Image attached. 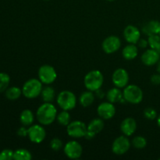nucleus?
Segmentation results:
<instances>
[{
	"label": "nucleus",
	"mask_w": 160,
	"mask_h": 160,
	"mask_svg": "<svg viewBox=\"0 0 160 160\" xmlns=\"http://www.w3.org/2000/svg\"><path fill=\"white\" fill-rule=\"evenodd\" d=\"M37 120L42 125H50L57 117V109L51 102H45L41 105L36 112Z\"/></svg>",
	"instance_id": "1"
},
{
	"label": "nucleus",
	"mask_w": 160,
	"mask_h": 160,
	"mask_svg": "<svg viewBox=\"0 0 160 160\" xmlns=\"http://www.w3.org/2000/svg\"><path fill=\"white\" fill-rule=\"evenodd\" d=\"M104 82V77L99 70H92L85 75L84 84L86 88L92 92L98 90L102 86Z\"/></svg>",
	"instance_id": "2"
},
{
	"label": "nucleus",
	"mask_w": 160,
	"mask_h": 160,
	"mask_svg": "<svg viewBox=\"0 0 160 160\" xmlns=\"http://www.w3.org/2000/svg\"><path fill=\"white\" fill-rule=\"evenodd\" d=\"M42 88L43 86L40 80L31 78L23 84L22 88V93L27 98L32 99L37 98L38 95H41Z\"/></svg>",
	"instance_id": "3"
},
{
	"label": "nucleus",
	"mask_w": 160,
	"mask_h": 160,
	"mask_svg": "<svg viewBox=\"0 0 160 160\" xmlns=\"http://www.w3.org/2000/svg\"><path fill=\"white\" fill-rule=\"evenodd\" d=\"M123 99L131 104H139L143 100V92L138 86L129 84L124 88L123 92Z\"/></svg>",
	"instance_id": "4"
},
{
	"label": "nucleus",
	"mask_w": 160,
	"mask_h": 160,
	"mask_svg": "<svg viewBox=\"0 0 160 160\" xmlns=\"http://www.w3.org/2000/svg\"><path fill=\"white\" fill-rule=\"evenodd\" d=\"M57 104L62 110H71L74 109L77 104V98L74 93L70 91H62L58 95L56 98Z\"/></svg>",
	"instance_id": "5"
},
{
	"label": "nucleus",
	"mask_w": 160,
	"mask_h": 160,
	"mask_svg": "<svg viewBox=\"0 0 160 160\" xmlns=\"http://www.w3.org/2000/svg\"><path fill=\"white\" fill-rule=\"evenodd\" d=\"M67 127V132L68 135L74 138H84L87 134V126L84 122L80 120L70 122Z\"/></svg>",
	"instance_id": "6"
},
{
	"label": "nucleus",
	"mask_w": 160,
	"mask_h": 160,
	"mask_svg": "<svg viewBox=\"0 0 160 160\" xmlns=\"http://www.w3.org/2000/svg\"><path fill=\"white\" fill-rule=\"evenodd\" d=\"M57 78V73L53 67L43 65L38 70V78L42 84H50L54 82Z\"/></svg>",
	"instance_id": "7"
},
{
	"label": "nucleus",
	"mask_w": 160,
	"mask_h": 160,
	"mask_svg": "<svg viewBox=\"0 0 160 160\" xmlns=\"http://www.w3.org/2000/svg\"><path fill=\"white\" fill-rule=\"evenodd\" d=\"M28 137L33 143H42L46 137V131L41 125H31V127L28 129Z\"/></svg>",
	"instance_id": "8"
},
{
	"label": "nucleus",
	"mask_w": 160,
	"mask_h": 160,
	"mask_svg": "<svg viewBox=\"0 0 160 160\" xmlns=\"http://www.w3.org/2000/svg\"><path fill=\"white\" fill-rule=\"evenodd\" d=\"M131 148L130 140L125 136H120L114 140L112 145V151L117 156L124 155Z\"/></svg>",
	"instance_id": "9"
},
{
	"label": "nucleus",
	"mask_w": 160,
	"mask_h": 160,
	"mask_svg": "<svg viewBox=\"0 0 160 160\" xmlns=\"http://www.w3.org/2000/svg\"><path fill=\"white\" fill-rule=\"evenodd\" d=\"M64 153L68 158L72 159H79L82 155L83 148L81 144L76 141H70L65 145L63 148Z\"/></svg>",
	"instance_id": "10"
},
{
	"label": "nucleus",
	"mask_w": 160,
	"mask_h": 160,
	"mask_svg": "<svg viewBox=\"0 0 160 160\" xmlns=\"http://www.w3.org/2000/svg\"><path fill=\"white\" fill-rule=\"evenodd\" d=\"M121 46V41L117 36L111 35L106 38L102 42L103 51L107 54H112L118 51L119 48Z\"/></svg>",
	"instance_id": "11"
},
{
	"label": "nucleus",
	"mask_w": 160,
	"mask_h": 160,
	"mask_svg": "<svg viewBox=\"0 0 160 160\" xmlns=\"http://www.w3.org/2000/svg\"><path fill=\"white\" fill-rule=\"evenodd\" d=\"M112 81L116 87L119 88H125L129 82V74L124 69L118 68L112 73Z\"/></svg>",
	"instance_id": "12"
},
{
	"label": "nucleus",
	"mask_w": 160,
	"mask_h": 160,
	"mask_svg": "<svg viewBox=\"0 0 160 160\" xmlns=\"http://www.w3.org/2000/svg\"><path fill=\"white\" fill-rule=\"evenodd\" d=\"M97 112L100 118L103 119V120H110L115 116L116 108L113 103L110 102H105L101 103L98 106Z\"/></svg>",
	"instance_id": "13"
},
{
	"label": "nucleus",
	"mask_w": 160,
	"mask_h": 160,
	"mask_svg": "<svg viewBox=\"0 0 160 160\" xmlns=\"http://www.w3.org/2000/svg\"><path fill=\"white\" fill-rule=\"evenodd\" d=\"M105 126L104 121L103 119L102 118H96L92 120V121L89 123V124L87 127V134H86L85 137L87 139H92L94 137H95L97 134L101 132L103 130Z\"/></svg>",
	"instance_id": "14"
},
{
	"label": "nucleus",
	"mask_w": 160,
	"mask_h": 160,
	"mask_svg": "<svg viewBox=\"0 0 160 160\" xmlns=\"http://www.w3.org/2000/svg\"><path fill=\"white\" fill-rule=\"evenodd\" d=\"M123 36L124 38L128 43L130 44H136L138 42L141 38V32L138 28H136L133 25H128L125 28L123 31Z\"/></svg>",
	"instance_id": "15"
},
{
	"label": "nucleus",
	"mask_w": 160,
	"mask_h": 160,
	"mask_svg": "<svg viewBox=\"0 0 160 160\" xmlns=\"http://www.w3.org/2000/svg\"><path fill=\"white\" fill-rule=\"evenodd\" d=\"M160 52L156 50L150 48L146 50L142 56V62L145 66H154L159 61Z\"/></svg>",
	"instance_id": "16"
},
{
	"label": "nucleus",
	"mask_w": 160,
	"mask_h": 160,
	"mask_svg": "<svg viewBox=\"0 0 160 160\" xmlns=\"http://www.w3.org/2000/svg\"><path fill=\"white\" fill-rule=\"evenodd\" d=\"M120 130L124 135H132L135 133L136 130H137V122L134 118L127 117L121 122Z\"/></svg>",
	"instance_id": "17"
},
{
	"label": "nucleus",
	"mask_w": 160,
	"mask_h": 160,
	"mask_svg": "<svg viewBox=\"0 0 160 160\" xmlns=\"http://www.w3.org/2000/svg\"><path fill=\"white\" fill-rule=\"evenodd\" d=\"M142 31L147 35L159 34L160 33V22L158 20H151L145 23L142 28Z\"/></svg>",
	"instance_id": "18"
},
{
	"label": "nucleus",
	"mask_w": 160,
	"mask_h": 160,
	"mask_svg": "<svg viewBox=\"0 0 160 160\" xmlns=\"http://www.w3.org/2000/svg\"><path fill=\"white\" fill-rule=\"evenodd\" d=\"M106 98L108 101L112 103L119 102L123 98V92L119 89V88H113L108 91L106 93Z\"/></svg>",
	"instance_id": "19"
},
{
	"label": "nucleus",
	"mask_w": 160,
	"mask_h": 160,
	"mask_svg": "<svg viewBox=\"0 0 160 160\" xmlns=\"http://www.w3.org/2000/svg\"><path fill=\"white\" fill-rule=\"evenodd\" d=\"M138 49L134 44H130L127 45L122 51L123 58L127 60H132L135 59L138 56Z\"/></svg>",
	"instance_id": "20"
},
{
	"label": "nucleus",
	"mask_w": 160,
	"mask_h": 160,
	"mask_svg": "<svg viewBox=\"0 0 160 160\" xmlns=\"http://www.w3.org/2000/svg\"><path fill=\"white\" fill-rule=\"evenodd\" d=\"M79 101L83 107H88L95 101V95L92 91L88 90L80 95Z\"/></svg>",
	"instance_id": "21"
},
{
	"label": "nucleus",
	"mask_w": 160,
	"mask_h": 160,
	"mask_svg": "<svg viewBox=\"0 0 160 160\" xmlns=\"http://www.w3.org/2000/svg\"><path fill=\"white\" fill-rule=\"evenodd\" d=\"M20 120L23 126H31L34 123V117L33 112L30 109H24L21 112Z\"/></svg>",
	"instance_id": "22"
},
{
	"label": "nucleus",
	"mask_w": 160,
	"mask_h": 160,
	"mask_svg": "<svg viewBox=\"0 0 160 160\" xmlns=\"http://www.w3.org/2000/svg\"><path fill=\"white\" fill-rule=\"evenodd\" d=\"M41 95H42V100L45 102H52L55 99L56 92H55L53 88L50 87V86H46L42 88Z\"/></svg>",
	"instance_id": "23"
},
{
	"label": "nucleus",
	"mask_w": 160,
	"mask_h": 160,
	"mask_svg": "<svg viewBox=\"0 0 160 160\" xmlns=\"http://www.w3.org/2000/svg\"><path fill=\"white\" fill-rule=\"evenodd\" d=\"M22 94V89L17 87H11L6 90V97L9 100L18 99Z\"/></svg>",
	"instance_id": "24"
},
{
	"label": "nucleus",
	"mask_w": 160,
	"mask_h": 160,
	"mask_svg": "<svg viewBox=\"0 0 160 160\" xmlns=\"http://www.w3.org/2000/svg\"><path fill=\"white\" fill-rule=\"evenodd\" d=\"M32 159L31 153L24 148H20L13 153V159L15 160H30Z\"/></svg>",
	"instance_id": "25"
},
{
	"label": "nucleus",
	"mask_w": 160,
	"mask_h": 160,
	"mask_svg": "<svg viewBox=\"0 0 160 160\" xmlns=\"http://www.w3.org/2000/svg\"><path fill=\"white\" fill-rule=\"evenodd\" d=\"M148 45L152 49L160 52V35L159 34H152L148 36Z\"/></svg>",
	"instance_id": "26"
},
{
	"label": "nucleus",
	"mask_w": 160,
	"mask_h": 160,
	"mask_svg": "<svg viewBox=\"0 0 160 160\" xmlns=\"http://www.w3.org/2000/svg\"><path fill=\"white\" fill-rule=\"evenodd\" d=\"M56 120L58 123L62 126H67L70 123V115L68 111L63 110L58 114Z\"/></svg>",
	"instance_id": "27"
},
{
	"label": "nucleus",
	"mask_w": 160,
	"mask_h": 160,
	"mask_svg": "<svg viewBox=\"0 0 160 160\" xmlns=\"http://www.w3.org/2000/svg\"><path fill=\"white\" fill-rule=\"evenodd\" d=\"M10 82V77L6 73H0V93L7 89Z\"/></svg>",
	"instance_id": "28"
},
{
	"label": "nucleus",
	"mask_w": 160,
	"mask_h": 160,
	"mask_svg": "<svg viewBox=\"0 0 160 160\" xmlns=\"http://www.w3.org/2000/svg\"><path fill=\"white\" fill-rule=\"evenodd\" d=\"M132 145L137 149H143L147 145V140L142 136H136L133 138Z\"/></svg>",
	"instance_id": "29"
},
{
	"label": "nucleus",
	"mask_w": 160,
	"mask_h": 160,
	"mask_svg": "<svg viewBox=\"0 0 160 160\" xmlns=\"http://www.w3.org/2000/svg\"><path fill=\"white\" fill-rule=\"evenodd\" d=\"M144 116L146 119L149 120H153L157 117V112L153 108L148 107L144 110Z\"/></svg>",
	"instance_id": "30"
},
{
	"label": "nucleus",
	"mask_w": 160,
	"mask_h": 160,
	"mask_svg": "<svg viewBox=\"0 0 160 160\" xmlns=\"http://www.w3.org/2000/svg\"><path fill=\"white\" fill-rule=\"evenodd\" d=\"M62 145L63 144H62V140L58 138H55L50 142V147H51V148L53 151L56 152L59 151L62 148Z\"/></svg>",
	"instance_id": "31"
},
{
	"label": "nucleus",
	"mask_w": 160,
	"mask_h": 160,
	"mask_svg": "<svg viewBox=\"0 0 160 160\" xmlns=\"http://www.w3.org/2000/svg\"><path fill=\"white\" fill-rule=\"evenodd\" d=\"M13 153L10 149H5L0 152V160H11L13 159Z\"/></svg>",
	"instance_id": "32"
},
{
	"label": "nucleus",
	"mask_w": 160,
	"mask_h": 160,
	"mask_svg": "<svg viewBox=\"0 0 160 160\" xmlns=\"http://www.w3.org/2000/svg\"><path fill=\"white\" fill-rule=\"evenodd\" d=\"M151 82L155 85L160 84V73H155L151 77Z\"/></svg>",
	"instance_id": "33"
},
{
	"label": "nucleus",
	"mask_w": 160,
	"mask_h": 160,
	"mask_svg": "<svg viewBox=\"0 0 160 160\" xmlns=\"http://www.w3.org/2000/svg\"><path fill=\"white\" fill-rule=\"evenodd\" d=\"M28 129H26L24 127H21V128H19L18 131H17V134H18V136H20V137L24 138L28 136Z\"/></svg>",
	"instance_id": "34"
},
{
	"label": "nucleus",
	"mask_w": 160,
	"mask_h": 160,
	"mask_svg": "<svg viewBox=\"0 0 160 160\" xmlns=\"http://www.w3.org/2000/svg\"><path fill=\"white\" fill-rule=\"evenodd\" d=\"M138 43V46L142 48H146V47L148 45V40H145V39H140Z\"/></svg>",
	"instance_id": "35"
},
{
	"label": "nucleus",
	"mask_w": 160,
	"mask_h": 160,
	"mask_svg": "<svg viewBox=\"0 0 160 160\" xmlns=\"http://www.w3.org/2000/svg\"><path fill=\"white\" fill-rule=\"evenodd\" d=\"M157 72L160 73V60L157 62Z\"/></svg>",
	"instance_id": "36"
},
{
	"label": "nucleus",
	"mask_w": 160,
	"mask_h": 160,
	"mask_svg": "<svg viewBox=\"0 0 160 160\" xmlns=\"http://www.w3.org/2000/svg\"><path fill=\"white\" fill-rule=\"evenodd\" d=\"M157 124H158V126L160 128V115L158 117V118H157Z\"/></svg>",
	"instance_id": "37"
},
{
	"label": "nucleus",
	"mask_w": 160,
	"mask_h": 160,
	"mask_svg": "<svg viewBox=\"0 0 160 160\" xmlns=\"http://www.w3.org/2000/svg\"><path fill=\"white\" fill-rule=\"evenodd\" d=\"M107 1H109V2H112V1H115V0H107Z\"/></svg>",
	"instance_id": "38"
},
{
	"label": "nucleus",
	"mask_w": 160,
	"mask_h": 160,
	"mask_svg": "<svg viewBox=\"0 0 160 160\" xmlns=\"http://www.w3.org/2000/svg\"><path fill=\"white\" fill-rule=\"evenodd\" d=\"M45 1H49V0H45Z\"/></svg>",
	"instance_id": "39"
},
{
	"label": "nucleus",
	"mask_w": 160,
	"mask_h": 160,
	"mask_svg": "<svg viewBox=\"0 0 160 160\" xmlns=\"http://www.w3.org/2000/svg\"><path fill=\"white\" fill-rule=\"evenodd\" d=\"M159 35H160V33H159Z\"/></svg>",
	"instance_id": "40"
},
{
	"label": "nucleus",
	"mask_w": 160,
	"mask_h": 160,
	"mask_svg": "<svg viewBox=\"0 0 160 160\" xmlns=\"http://www.w3.org/2000/svg\"><path fill=\"white\" fill-rule=\"evenodd\" d=\"M159 160H160V159H159Z\"/></svg>",
	"instance_id": "41"
}]
</instances>
